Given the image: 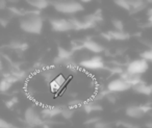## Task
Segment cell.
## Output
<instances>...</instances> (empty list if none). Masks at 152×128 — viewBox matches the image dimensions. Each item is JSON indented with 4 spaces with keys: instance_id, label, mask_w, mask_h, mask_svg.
I'll return each instance as SVG.
<instances>
[{
    "instance_id": "cell-1",
    "label": "cell",
    "mask_w": 152,
    "mask_h": 128,
    "mask_svg": "<svg viewBox=\"0 0 152 128\" xmlns=\"http://www.w3.org/2000/svg\"><path fill=\"white\" fill-rule=\"evenodd\" d=\"M20 28L31 34H40L43 29V19L39 11H26L20 20Z\"/></svg>"
},
{
    "instance_id": "cell-2",
    "label": "cell",
    "mask_w": 152,
    "mask_h": 128,
    "mask_svg": "<svg viewBox=\"0 0 152 128\" xmlns=\"http://www.w3.org/2000/svg\"><path fill=\"white\" fill-rule=\"evenodd\" d=\"M57 12L61 14H76L83 11V7L78 1H71V0H61V1H54L51 3Z\"/></svg>"
},
{
    "instance_id": "cell-3",
    "label": "cell",
    "mask_w": 152,
    "mask_h": 128,
    "mask_svg": "<svg viewBox=\"0 0 152 128\" xmlns=\"http://www.w3.org/2000/svg\"><path fill=\"white\" fill-rule=\"evenodd\" d=\"M148 69H149L148 61L143 59H137L129 61L125 71L129 74H132V75L141 76L142 74L146 73L148 71Z\"/></svg>"
},
{
    "instance_id": "cell-4",
    "label": "cell",
    "mask_w": 152,
    "mask_h": 128,
    "mask_svg": "<svg viewBox=\"0 0 152 128\" xmlns=\"http://www.w3.org/2000/svg\"><path fill=\"white\" fill-rule=\"evenodd\" d=\"M105 61L100 55H93L89 59H85L79 61V67L86 70H104Z\"/></svg>"
},
{
    "instance_id": "cell-5",
    "label": "cell",
    "mask_w": 152,
    "mask_h": 128,
    "mask_svg": "<svg viewBox=\"0 0 152 128\" xmlns=\"http://www.w3.org/2000/svg\"><path fill=\"white\" fill-rule=\"evenodd\" d=\"M24 120L29 126H39L42 124V116L34 106H29L24 111Z\"/></svg>"
},
{
    "instance_id": "cell-6",
    "label": "cell",
    "mask_w": 152,
    "mask_h": 128,
    "mask_svg": "<svg viewBox=\"0 0 152 128\" xmlns=\"http://www.w3.org/2000/svg\"><path fill=\"white\" fill-rule=\"evenodd\" d=\"M50 25L51 28L56 32H66L73 29V26L69 19H63V18L50 19Z\"/></svg>"
},
{
    "instance_id": "cell-7",
    "label": "cell",
    "mask_w": 152,
    "mask_h": 128,
    "mask_svg": "<svg viewBox=\"0 0 152 128\" xmlns=\"http://www.w3.org/2000/svg\"><path fill=\"white\" fill-rule=\"evenodd\" d=\"M129 89H131V86L127 83L125 80H123L122 78L113 79L107 83V91L110 93H114V94L125 92V91H128Z\"/></svg>"
},
{
    "instance_id": "cell-8",
    "label": "cell",
    "mask_w": 152,
    "mask_h": 128,
    "mask_svg": "<svg viewBox=\"0 0 152 128\" xmlns=\"http://www.w3.org/2000/svg\"><path fill=\"white\" fill-rule=\"evenodd\" d=\"M85 49H87L88 51H90V52H92V53H95L96 55H98L99 53L103 52V51L105 50L103 45L96 42L93 39H87V40H86Z\"/></svg>"
},
{
    "instance_id": "cell-9",
    "label": "cell",
    "mask_w": 152,
    "mask_h": 128,
    "mask_svg": "<svg viewBox=\"0 0 152 128\" xmlns=\"http://www.w3.org/2000/svg\"><path fill=\"white\" fill-rule=\"evenodd\" d=\"M127 117L132 119H141L145 116V111L142 108V105H130L125 110Z\"/></svg>"
},
{
    "instance_id": "cell-10",
    "label": "cell",
    "mask_w": 152,
    "mask_h": 128,
    "mask_svg": "<svg viewBox=\"0 0 152 128\" xmlns=\"http://www.w3.org/2000/svg\"><path fill=\"white\" fill-rule=\"evenodd\" d=\"M61 107L59 106H49L46 105L42 108L41 110V116L44 119H51V118L55 117V116L61 115Z\"/></svg>"
},
{
    "instance_id": "cell-11",
    "label": "cell",
    "mask_w": 152,
    "mask_h": 128,
    "mask_svg": "<svg viewBox=\"0 0 152 128\" xmlns=\"http://www.w3.org/2000/svg\"><path fill=\"white\" fill-rule=\"evenodd\" d=\"M41 74H42L45 81L48 82V83H50L51 81H53V80L55 79V77L58 75V74H57V71H56V68H55L54 66H53V67H50V68H46V69L43 70V71L41 72Z\"/></svg>"
},
{
    "instance_id": "cell-12",
    "label": "cell",
    "mask_w": 152,
    "mask_h": 128,
    "mask_svg": "<svg viewBox=\"0 0 152 128\" xmlns=\"http://www.w3.org/2000/svg\"><path fill=\"white\" fill-rule=\"evenodd\" d=\"M27 3L30 7L36 9V11L40 12L48 7L49 4H50V1H48V0H28Z\"/></svg>"
},
{
    "instance_id": "cell-13",
    "label": "cell",
    "mask_w": 152,
    "mask_h": 128,
    "mask_svg": "<svg viewBox=\"0 0 152 128\" xmlns=\"http://www.w3.org/2000/svg\"><path fill=\"white\" fill-rule=\"evenodd\" d=\"M81 108H83L87 113H95V111L102 110L101 105H100L99 103L94 102V101H91V102H85V104L83 105Z\"/></svg>"
},
{
    "instance_id": "cell-14",
    "label": "cell",
    "mask_w": 152,
    "mask_h": 128,
    "mask_svg": "<svg viewBox=\"0 0 152 128\" xmlns=\"http://www.w3.org/2000/svg\"><path fill=\"white\" fill-rule=\"evenodd\" d=\"M110 34V40H116V41H126L129 39V34L125 31H119V30H110L107 31Z\"/></svg>"
},
{
    "instance_id": "cell-15",
    "label": "cell",
    "mask_w": 152,
    "mask_h": 128,
    "mask_svg": "<svg viewBox=\"0 0 152 128\" xmlns=\"http://www.w3.org/2000/svg\"><path fill=\"white\" fill-rule=\"evenodd\" d=\"M132 89L134 92L142 95H146V96H149V95L152 94V86H148V84H145L144 82L137 84V86H134Z\"/></svg>"
},
{
    "instance_id": "cell-16",
    "label": "cell",
    "mask_w": 152,
    "mask_h": 128,
    "mask_svg": "<svg viewBox=\"0 0 152 128\" xmlns=\"http://www.w3.org/2000/svg\"><path fill=\"white\" fill-rule=\"evenodd\" d=\"M74 53L71 50H68L65 47L63 46H58L57 47V57L61 59V61H66V59H72Z\"/></svg>"
},
{
    "instance_id": "cell-17",
    "label": "cell",
    "mask_w": 152,
    "mask_h": 128,
    "mask_svg": "<svg viewBox=\"0 0 152 128\" xmlns=\"http://www.w3.org/2000/svg\"><path fill=\"white\" fill-rule=\"evenodd\" d=\"M129 3H130L131 11L133 12H140L145 9L146 7L145 1L143 0H129Z\"/></svg>"
},
{
    "instance_id": "cell-18",
    "label": "cell",
    "mask_w": 152,
    "mask_h": 128,
    "mask_svg": "<svg viewBox=\"0 0 152 128\" xmlns=\"http://www.w3.org/2000/svg\"><path fill=\"white\" fill-rule=\"evenodd\" d=\"M85 42L86 40H74L71 42V51L72 52H76L81 49H85Z\"/></svg>"
},
{
    "instance_id": "cell-19",
    "label": "cell",
    "mask_w": 152,
    "mask_h": 128,
    "mask_svg": "<svg viewBox=\"0 0 152 128\" xmlns=\"http://www.w3.org/2000/svg\"><path fill=\"white\" fill-rule=\"evenodd\" d=\"M74 113H75L74 109H71L70 107H65V108H61V116L65 120H71L74 116Z\"/></svg>"
},
{
    "instance_id": "cell-20",
    "label": "cell",
    "mask_w": 152,
    "mask_h": 128,
    "mask_svg": "<svg viewBox=\"0 0 152 128\" xmlns=\"http://www.w3.org/2000/svg\"><path fill=\"white\" fill-rule=\"evenodd\" d=\"M117 7H121V9L125 10L127 12H130L131 11V7H130V3H129V0H116L115 1Z\"/></svg>"
},
{
    "instance_id": "cell-21",
    "label": "cell",
    "mask_w": 152,
    "mask_h": 128,
    "mask_svg": "<svg viewBox=\"0 0 152 128\" xmlns=\"http://www.w3.org/2000/svg\"><path fill=\"white\" fill-rule=\"evenodd\" d=\"M85 104L83 100H79V99H74V100H71L68 104V107H70L71 109H77V108H81L83 105Z\"/></svg>"
},
{
    "instance_id": "cell-22",
    "label": "cell",
    "mask_w": 152,
    "mask_h": 128,
    "mask_svg": "<svg viewBox=\"0 0 152 128\" xmlns=\"http://www.w3.org/2000/svg\"><path fill=\"white\" fill-rule=\"evenodd\" d=\"M12 86H13V84H12L11 82L7 81L5 78H2V79L0 80V92L1 93L7 92V91L12 88Z\"/></svg>"
},
{
    "instance_id": "cell-23",
    "label": "cell",
    "mask_w": 152,
    "mask_h": 128,
    "mask_svg": "<svg viewBox=\"0 0 152 128\" xmlns=\"http://www.w3.org/2000/svg\"><path fill=\"white\" fill-rule=\"evenodd\" d=\"M112 24L114 26L115 30H119V31H124V23L122 20L120 19H113Z\"/></svg>"
},
{
    "instance_id": "cell-24",
    "label": "cell",
    "mask_w": 152,
    "mask_h": 128,
    "mask_svg": "<svg viewBox=\"0 0 152 128\" xmlns=\"http://www.w3.org/2000/svg\"><path fill=\"white\" fill-rule=\"evenodd\" d=\"M141 59H145L147 61H152V48L145 50L144 52L141 53Z\"/></svg>"
},
{
    "instance_id": "cell-25",
    "label": "cell",
    "mask_w": 152,
    "mask_h": 128,
    "mask_svg": "<svg viewBox=\"0 0 152 128\" xmlns=\"http://www.w3.org/2000/svg\"><path fill=\"white\" fill-rule=\"evenodd\" d=\"M94 128H112V124L108 123V122L99 120V121L94 124Z\"/></svg>"
},
{
    "instance_id": "cell-26",
    "label": "cell",
    "mask_w": 152,
    "mask_h": 128,
    "mask_svg": "<svg viewBox=\"0 0 152 128\" xmlns=\"http://www.w3.org/2000/svg\"><path fill=\"white\" fill-rule=\"evenodd\" d=\"M49 84V89H50V91L51 92H53V93H58L59 91L61 90V86H59L57 82H55L54 80L53 81H51L50 83H48Z\"/></svg>"
},
{
    "instance_id": "cell-27",
    "label": "cell",
    "mask_w": 152,
    "mask_h": 128,
    "mask_svg": "<svg viewBox=\"0 0 152 128\" xmlns=\"http://www.w3.org/2000/svg\"><path fill=\"white\" fill-rule=\"evenodd\" d=\"M54 81L57 82V83H58L59 86H61V88H63V86L66 84V82H67V78H66V76L63 75V74H58V75H57L56 77H55Z\"/></svg>"
},
{
    "instance_id": "cell-28",
    "label": "cell",
    "mask_w": 152,
    "mask_h": 128,
    "mask_svg": "<svg viewBox=\"0 0 152 128\" xmlns=\"http://www.w3.org/2000/svg\"><path fill=\"white\" fill-rule=\"evenodd\" d=\"M105 98L107 99V101H108V102H110V103H115L117 101L116 94H114V93H110V92H108L107 94H106Z\"/></svg>"
},
{
    "instance_id": "cell-29",
    "label": "cell",
    "mask_w": 152,
    "mask_h": 128,
    "mask_svg": "<svg viewBox=\"0 0 152 128\" xmlns=\"http://www.w3.org/2000/svg\"><path fill=\"white\" fill-rule=\"evenodd\" d=\"M120 124H121V125H122L124 128H139V126H137V125H134V124L130 123V122L124 121V122H121Z\"/></svg>"
},
{
    "instance_id": "cell-30",
    "label": "cell",
    "mask_w": 152,
    "mask_h": 128,
    "mask_svg": "<svg viewBox=\"0 0 152 128\" xmlns=\"http://www.w3.org/2000/svg\"><path fill=\"white\" fill-rule=\"evenodd\" d=\"M0 128H15L12 124L7 123L3 119H0Z\"/></svg>"
},
{
    "instance_id": "cell-31",
    "label": "cell",
    "mask_w": 152,
    "mask_h": 128,
    "mask_svg": "<svg viewBox=\"0 0 152 128\" xmlns=\"http://www.w3.org/2000/svg\"><path fill=\"white\" fill-rule=\"evenodd\" d=\"M16 103H17V98H13V99H11V100L7 101V106L9 107V108H12Z\"/></svg>"
},
{
    "instance_id": "cell-32",
    "label": "cell",
    "mask_w": 152,
    "mask_h": 128,
    "mask_svg": "<svg viewBox=\"0 0 152 128\" xmlns=\"http://www.w3.org/2000/svg\"><path fill=\"white\" fill-rule=\"evenodd\" d=\"M7 7V3L5 0H0V11H3V10H5Z\"/></svg>"
},
{
    "instance_id": "cell-33",
    "label": "cell",
    "mask_w": 152,
    "mask_h": 128,
    "mask_svg": "<svg viewBox=\"0 0 152 128\" xmlns=\"http://www.w3.org/2000/svg\"><path fill=\"white\" fill-rule=\"evenodd\" d=\"M146 126H147L148 128H152V120L149 122H147V123H146Z\"/></svg>"
},
{
    "instance_id": "cell-34",
    "label": "cell",
    "mask_w": 152,
    "mask_h": 128,
    "mask_svg": "<svg viewBox=\"0 0 152 128\" xmlns=\"http://www.w3.org/2000/svg\"><path fill=\"white\" fill-rule=\"evenodd\" d=\"M148 22H149L150 24L152 25V15H150V16H148Z\"/></svg>"
}]
</instances>
